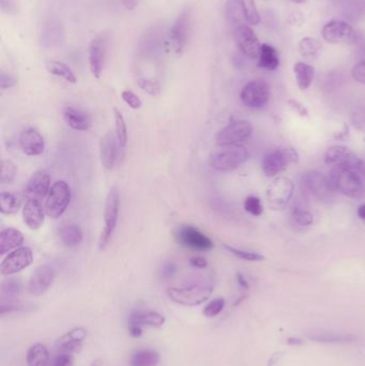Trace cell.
I'll use <instances>...</instances> for the list:
<instances>
[{
	"mask_svg": "<svg viewBox=\"0 0 365 366\" xmlns=\"http://www.w3.org/2000/svg\"><path fill=\"white\" fill-rule=\"evenodd\" d=\"M63 119L71 129L76 131H88L92 128L90 116L82 109L67 106L63 109Z\"/></svg>",
	"mask_w": 365,
	"mask_h": 366,
	"instance_id": "cell-24",
	"label": "cell"
},
{
	"mask_svg": "<svg viewBox=\"0 0 365 366\" xmlns=\"http://www.w3.org/2000/svg\"><path fill=\"white\" fill-rule=\"evenodd\" d=\"M20 202L18 198L10 192H1L0 195V211L3 214H16L20 209Z\"/></svg>",
	"mask_w": 365,
	"mask_h": 366,
	"instance_id": "cell-38",
	"label": "cell"
},
{
	"mask_svg": "<svg viewBox=\"0 0 365 366\" xmlns=\"http://www.w3.org/2000/svg\"><path fill=\"white\" fill-rule=\"evenodd\" d=\"M137 83L140 88L145 91L146 94L149 96L156 97L160 94L161 85L158 80H154V78H140Z\"/></svg>",
	"mask_w": 365,
	"mask_h": 366,
	"instance_id": "cell-44",
	"label": "cell"
},
{
	"mask_svg": "<svg viewBox=\"0 0 365 366\" xmlns=\"http://www.w3.org/2000/svg\"><path fill=\"white\" fill-rule=\"evenodd\" d=\"M357 214L361 220L365 221V204L361 205L357 210Z\"/></svg>",
	"mask_w": 365,
	"mask_h": 366,
	"instance_id": "cell-60",
	"label": "cell"
},
{
	"mask_svg": "<svg viewBox=\"0 0 365 366\" xmlns=\"http://www.w3.org/2000/svg\"><path fill=\"white\" fill-rule=\"evenodd\" d=\"M235 39L241 53L251 59H256L261 54V44L251 27L242 24L235 28Z\"/></svg>",
	"mask_w": 365,
	"mask_h": 366,
	"instance_id": "cell-16",
	"label": "cell"
},
{
	"mask_svg": "<svg viewBox=\"0 0 365 366\" xmlns=\"http://www.w3.org/2000/svg\"><path fill=\"white\" fill-rule=\"evenodd\" d=\"M51 188V177L49 173L41 169L35 173L27 182L24 195L27 200H36L42 202L49 195Z\"/></svg>",
	"mask_w": 365,
	"mask_h": 366,
	"instance_id": "cell-18",
	"label": "cell"
},
{
	"mask_svg": "<svg viewBox=\"0 0 365 366\" xmlns=\"http://www.w3.org/2000/svg\"><path fill=\"white\" fill-rule=\"evenodd\" d=\"M119 210H120V195H119L117 187H113L109 190L106 200H105L104 228L99 239V249L101 251L106 249L109 241L114 235L117 223H118Z\"/></svg>",
	"mask_w": 365,
	"mask_h": 366,
	"instance_id": "cell-4",
	"label": "cell"
},
{
	"mask_svg": "<svg viewBox=\"0 0 365 366\" xmlns=\"http://www.w3.org/2000/svg\"><path fill=\"white\" fill-rule=\"evenodd\" d=\"M0 7L6 13L14 14L18 12L16 0H0Z\"/></svg>",
	"mask_w": 365,
	"mask_h": 366,
	"instance_id": "cell-52",
	"label": "cell"
},
{
	"mask_svg": "<svg viewBox=\"0 0 365 366\" xmlns=\"http://www.w3.org/2000/svg\"><path fill=\"white\" fill-rule=\"evenodd\" d=\"M294 182L286 177L276 178L267 188V202L272 210H283L294 194Z\"/></svg>",
	"mask_w": 365,
	"mask_h": 366,
	"instance_id": "cell-9",
	"label": "cell"
},
{
	"mask_svg": "<svg viewBox=\"0 0 365 366\" xmlns=\"http://www.w3.org/2000/svg\"><path fill=\"white\" fill-rule=\"evenodd\" d=\"M298 152L295 149L285 147L276 149L266 154L261 166L267 177H274L285 171L290 164L298 162Z\"/></svg>",
	"mask_w": 365,
	"mask_h": 366,
	"instance_id": "cell-6",
	"label": "cell"
},
{
	"mask_svg": "<svg viewBox=\"0 0 365 366\" xmlns=\"http://www.w3.org/2000/svg\"><path fill=\"white\" fill-rule=\"evenodd\" d=\"M243 10H245V20L249 25L256 26L261 23V16L256 8L255 0H242Z\"/></svg>",
	"mask_w": 365,
	"mask_h": 366,
	"instance_id": "cell-41",
	"label": "cell"
},
{
	"mask_svg": "<svg viewBox=\"0 0 365 366\" xmlns=\"http://www.w3.org/2000/svg\"><path fill=\"white\" fill-rule=\"evenodd\" d=\"M24 239V235L18 229L12 227L4 229L0 233V254L5 255L22 247Z\"/></svg>",
	"mask_w": 365,
	"mask_h": 366,
	"instance_id": "cell-26",
	"label": "cell"
},
{
	"mask_svg": "<svg viewBox=\"0 0 365 366\" xmlns=\"http://www.w3.org/2000/svg\"><path fill=\"white\" fill-rule=\"evenodd\" d=\"M292 218L301 226H310L314 222V216L310 211L305 209L296 207L292 211Z\"/></svg>",
	"mask_w": 365,
	"mask_h": 366,
	"instance_id": "cell-45",
	"label": "cell"
},
{
	"mask_svg": "<svg viewBox=\"0 0 365 366\" xmlns=\"http://www.w3.org/2000/svg\"><path fill=\"white\" fill-rule=\"evenodd\" d=\"M32 307H34L30 304L16 301V299H3L1 307H0V314H1V316H6L11 315V314L25 313V312L32 310Z\"/></svg>",
	"mask_w": 365,
	"mask_h": 366,
	"instance_id": "cell-37",
	"label": "cell"
},
{
	"mask_svg": "<svg viewBox=\"0 0 365 366\" xmlns=\"http://www.w3.org/2000/svg\"><path fill=\"white\" fill-rule=\"evenodd\" d=\"M42 43L45 47H56L63 41V29L59 23L49 20L42 28Z\"/></svg>",
	"mask_w": 365,
	"mask_h": 366,
	"instance_id": "cell-31",
	"label": "cell"
},
{
	"mask_svg": "<svg viewBox=\"0 0 365 366\" xmlns=\"http://www.w3.org/2000/svg\"><path fill=\"white\" fill-rule=\"evenodd\" d=\"M47 68L49 73L53 74V75L63 78V80H67L68 83H71V84H75V74L65 63H61V61H54L53 60V61L47 63Z\"/></svg>",
	"mask_w": 365,
	"mask_h": 366,
	"instance_id": "cell-36",
	"label": "cell"
},
{
	"mask_svg": "<svg viewBox=\"0 0 365 366\" xmlns=\"http://www.w3.org/2000/svg\"><path fill=\"white\" fill-rule=\"evenodd\" d=\"M20 145L27 156H40L44 152L45 142L38 130L34 128L24 130L20 136Z\"/></svg>",
	"mask_w": 365,
	"mask_h": 366,
	"instance_id": "cell-21",
	"label": "cell"
},
{
	"mask_svg": "<svg viewBox=\"0 0 365 366\" xmlns=\"http://www.w3.org/2000/svg\"><path fill=\"white\" fill-rule=\"evenodd\" d=\"M280 66V57L278 51L268 43L261 44L259 57V67L267 71H276Z\"/></svg>",
	"mask_w": 365,
	"mask_h": 366,
	"instance_id": "cell-29",
	"label": "cell"
},
{
	"mask_svg": "<svg viewBox=\"0 0 365 366\" xmlns=\"http://www.w3.org/2000/svg\"><path fill=\"white\" fill-rule=\"evenodd\" d=\"M107 47H109V36L106 34L98 35L90 42L89 68L92 75L96 78H100L104 70Z\"/></svg>",
	"mask_w": 365,
	"mask_h": 366,
	"instance_id": "cell-15",
	"label": "cell"
},
{
	"mask_svg": "<svg viewBox=\"0 0 365 366\" xmlns=\"http://www.w3.org/2000/svg\"><path fill=\"white\" fill-rule=\"evenodd\" d=\"M301 188L307 195L317 200H328L335 190L332 187L329 177L316 171H307L301 178Z\"/></svg>",
	"mask_w": 365,
	"mask_h": 366,
	"instance_id": "cell-7",
	"label": "cell"
},
{
	"mask_svg": "<svg viewBox=\"0 0 365 366\" xmlns=\"http://www.w3.org/2000/svg\"><path fill=\"white\" fill-rule=\"evenodd\" d=\"M225 13L228 23L235 28L245 24V16L242 0H228L225 5Z\"/></svg>",
	"mask_w": 365,
	"mask_h": 366,
	"instance_id": "cell-33",
	"label": "cell"
},
{
	"mask_svg": "<svg viewBox=\"0 0 365 366\" xmlns=\"http://www.w3.org/2000/svg\"><path fill=\"white\" fill-rule=\"evenodd\" d=\"M128 330H129V334L131 335L133 338H142V335H143V327L140 326V324L129 322Z\"/></svg>",
	"mask_w": 365,
	"mask_h": 366,
	"instance_id": "cell-54",
	"label": "cell"
},
{
	"mask_svg": "<svg viewBox=\"0 0 365 366\" xmlns=\"http://www.w3.org/2000/svg\"><path fill=\"white\" fill-rule=\"evenodd\" d=\"M59 238L65 247L75 248L82 243L84 233L78 225L65 224L59 228Z\"/></svg>",
	"mask_w": 365,
	"mask_h": 366,
	"instance_id": "cell-28",
	"label": "cell"
},
{
	"mask_svg": "<svg viewBox=\"0 0 365 366\" xmlns=\"http://www.w3.org/2000/svg\"><path fill=\"white\" fill-rule=\"evenodd\" d=\"M87 330L82 327L73 328L56 341V347L63 353H75L80 350L82 344L87 338Z\"/></svg>",
	"mask_w": 365,
	"mask_h": 366,
	"instance_id": "cell-20",
	"label": "cell"
},
{
	"mask_svg": "<svg viewBox=\"0 0 365 366\" xmlns=\"http://www.w3.org/2000/svg\"><path fill=\"white\" fill-rule=\"evenodd\" d=\"M307 338L313 342L323 344H349L357 340L352 333L335 332V331L313 330L307 333Z\"/></svg>",
	"mask_w": 365,
	"mask_h": 366,
	"instance_id": "cell-22",
	"label": "cell"
},
{
	"mask_svg": "<svg viewBox=\"0 0 365 366\" xmlns=\"http://www.w3.org/2000/svg\"><path fill=\"white\" fill-rule=\"evenodd\" d=\"M253 134V126L247 120H237L223 128L216 136V145H240Z\"/></svg>",
	"mask_w": 365,
	"mask_h": 366,
	"instance_id": "cell-12",
	"label": "cell"
},
{
	"mask_svg": "<svg viewBox=\"0 0 365 366\" xmlns=\"http://www.w3.org/2000/svg\"><path fill=\"white\" fill-rule=\"evenodd\" d=\"M288 104H290V106L292 107L294 111H296V113H298L299 115L303 116V117H304V116L309 115L307 109H305V107L303 106L300 102H298V101L290 100L288 101Z\"/></svg>",
	"mask_w": 365,
	"mask_h": 366,
	"instance_id": "cell-57",
	"label": "cell"
},
{
	"mask_svg": "<svg viewBox=\"0 0 365 366\" xmlns=\"http://www.w3.org/2000/svg\"><path fill=\"white\" fill-rule=\"evenodd\" d=\"M23 284L20 281L16 279H10L5 281L1 286V293H3V299H16L18 295L22 293Z\"/></svg>",
	"mask_w": 365,
	"mask_h": 366,
	"instance_id": "cell-40",
	"label": "cell"
},
{
	"mask_svg": "<svg viewBox=\"0 0 365 366\" xmlns=\"http://www.w3.org/2000/svg\"><path fill=\"white\" fill-rule=\"evenodd\" d=\"M214 293V285L208 281H195L180 287L167 288L166 295L183 307H199L208 301Z\"/></svg>",
	"mask_w": 365,
	"mask_h": 366,
	"instance_id": "cell-2",
	"label": "cell"
},
{
	"mask_svg": "<svg viewBox=\"0 0 365 366\" xmlns=\"http://www.w3.org/2000/svg\"><path fill=\"white\" fill-rule=\"evenodd\" d=\"M321 36L323 40L332 44H352L357 38L352 25L339 20L328 22L321 29Z\"/></svg>",
	"mask_w": 365,
	"mask_h": 366,
	"instance_id": "cell-13",
	"label": "cell"
},
{
	"mask_svg": "<svg viewBox=\"0 0 365 366\" xmlns=\"http://www.w3.org/2000/svg\"><path fill=\"white\" fill-rule=\"evenodd\" d=\"M115 127H116V138L118 140L120 150H125L128 145V127L125 123V117L116 107L114 109Z\"/></svg>",
	"mask_w": 365,
	"mask_h": 366,
	"instance_id": "cell-39",
	"label": "cell"
},
{
	"mask_svg": "<svg viewBox=\"0 0 365 366\" xmlns=\"http://www.w3.org/2000/svg\"><path fill=\"white\" fill-rule=\"evenodd\" d=\"M140 0H121V3L125 6V9L134 10L138 6Z\"/></svg>",
	"mask_w": 365,
	"mask_h": 366,
	"instance_id": "cell-58",
	"label": "cell"
},
{
	"mask_svg": "<svg viewBox=\"0 0 365 366\" xmlns=\"http://www.w3.org/2000/svg\"><path fill=\"white\" fill-rule=\"evenodd\" d=\"M237 281H238V284L240 285L242 288H249V284H247V280H245V276H243L241 273H237Z\"/></svg>",
	"mask_w": 365,
	"mask_h": 366,
	"instance_id": "cell-59",
	"label": "cell"
},
{
	"mask_svg": "<svg viewBox=\"0 0 365 366\" xmlns=\"http://www.w3.org/2000/svg\"><path fill=\"white\" fill-rule=\"evenodd\" d=\"M299 53L303 58L314 60L321 56L323 51V45L317 39L312 37H305L301 39L298 45Z\"/></svg>",
	"mask_w": 365,
	"mask_h": 366,
	"instance_id": "cell-35",
	"label": "cell"
},
{
	"mask_svg": "<svg viewBox=\"0 0 365 366\" xmlns=\"http://www.w3.org/2000/svg\"><path fill=\"white\" fill-rule=\"evenodd\" d=\"M16 78L10 74L5 73V72H1V74H0V86H1V88H11L16 85Z\"/></svg>",
	"mask_w": 365,
	"mask_h": 366,
	"instance_id": "cell-53",
	"label": "cell"
},
{
	"mask_svg": "<svg viewBox=\"0 0 365 366\" xmlns=\"http://www.w3.org/2000/svg\"><path fill=\"white\" fill-rule=\"evenodd\" d=\"M176 266L174 264H167L166 266L163 267L162 278L165 280H170L176 273Z\"/></svg>",
	"mask_w": 365,
	"mask_h": 366,
	"instance_id": "cell-56",
	"label": "cell"
},
{
	"mask_svg": "<svg viewBox=\"0 0 365 366\" xmlns=\"http://www.w3.org/2000/svg\"><path fill=\"white\" fill-rule=\"evenodd\" d=\"M34 262V253L28 247H20L8 254L1 262L0 271L3 276H13L24 269L32 266Z\"/></svg>",
	"mask_w": 365,
	"mask_h": 366,
	"instance_id": "cell-14",
	"label": "cell"
},
{
	"mask_svg": "<svg viewBox=\"0 0 365 366\" xmlns=\"http://www.w3.org/2000/svg\"><path fill=\"white\" fill-rule=\"evenodd\" d=\"M190 264L194 268L205 269L208 267V262L203 256H195L190 260Z\"/></svg>",
	"mask_w": 365,
	"mask_h": 366,
	"instance_id": "cell-55",
	"label": "cell"
},
{
	"mask_svg": "<svg viewBox=\"0 0 365 366\" xmlns=\"http://www.w3.org/2000/svg\"><path fill=\"white\" fill-rule=\"evenodd\" d=\"M292 1L295 4H303L304 3L305 0H292Z\"/></svg>",
	"mask_w": 365,
	"mask_h": 366,
	"instance_id": "cell-61",
	"label": "cell"
},
{
	"mask_svg": "<svg viewBox=\"0 0 365 366\" xmlns=\"http://www.w3.org/2000/svg\"><path fill=\"white\" fill-rule=\"evenodd\" d=\"M44 212L42 202L36 200H27L26 204L23 208V218L25 224L32 231H37L44 223Z\"/></svg>",
	"mask_w": 365,
	"mask_h": 366,
	"instance_id": "cell-23",
	"label": "cell"
},
{
	"mask_svg": "<svg viewBox=\"0 0 365 366\" xmlns=\"http://www.w3.org/2000/svg\"><path fill=\"white\" fill-rule=\"evenodd\" d=\"M16 167L11 161L4 160L1 165V183L10 185L16 179Z\"/></svg>",
	"mask_w": 365,
	"mask_h": 366,
	"instance_id": "cell-46",
	"label": "cell"
},
{
	"mask_svg": "<svg viewBox=\"0 0 365 366\" xmlns=\"http://www.w3.org/2000/svg\"><path fill=\"white\" fill-rule=\"evenodd\" d=\"M224 248H225L230 253H232L233 255L240 258V260H247V262H263V260H265V256L256 253V252L243 251V250L230 247V245H228V244H224Z\"/></svg>",
	"mask_w": 365,
	"mask_h": 366,
	"instance_id": "cell-42",
	"label": "cell"
},
{
	"mask_svg": "<svg viewBox=\"0 0 365 366\" xmlns=\"http://www.w3.org/2000/svg\"><path fill=\"white\" fill-rule=\"evenodd\" d=\"M54 280H55V270L49 264H42L32 272L30 282L27 285V291L30 295L39 297L51 288Z\"/></svg>",
	"mask_w": 365,
	"mask_h": 366,
	"instance_id": "cell-17",
	"label": "cell"
},
{
	"mask_svg": "<svg viewBox=\"0 0 365 366\" xmlns=\"http://www.w3.org/2000/svg\"><path fill=\"white\" fill-rule=\"evenodd\" d=\"M240 97L243 104L249 109H263L269 102V85L264 80H251L243 87Z\"/></svg>",
	"mask_w": 365,
	"mask_h": 366,
	"instance_id": "cell-10",
	"label": "cell"
},
{
	"mask_svg": "<svg viewBox=\"0 0 365 366\" xmlns=\"http://www.w3.org/2000/svg\"><path fill=\"white\" fill-rule=\"evenodd\" d=\"M73 353L59 351L53 360V366H73Z\"/></svg>",
	"mask_w": 365,
	"mask_h": 366,
	"instance_id": "cell-49",
	"label": "cell"
},
{
	"mask_svg": "<svg viewBox=\"0 0 365 366\" xmlns=\"http://www.w3.org/2000/svg\"><path fill=\"white\" fill-rule=\"evenodd\" d=\"M358 157L352 152V149L345 146H334L328 149L326 152L325 161L328 165H338L349 164L354 162Z\"/></svg>",
	"mask_w": 365,
	"mask_h": 366,
	"instance_id": "cell-27",
	"label": "cell"
},
{
	"mask_svg": "<svg viewBox=\"0 0 365 366\" xmlns=\"http://www.w3.org/2000/svg\"><path fill=\"white\" fill-rule=\"evenodd\" d=\"M49 359V349L41 343H36L27 351L26 361L28 366H47Z\"/></svg>",
	"mask_w": 365,
	"mask_h": 366,
	"instance_id": "cell-30",
	"label": "cell"
},
{
	"mask_svg": "<svg viewBox=\"0 0 365 366\" xmlns=\"http://www.w3.org/2000/svg\"><path fill=\"white\" fill-rule=\"evenodd\" d=\"M129 322L140 324L142 327H149V328H162L166 322V318L156 311L137 310V311L132 312L129 317Z\"/></svg>",
	"mask_w": 365,
	"mask_h": 366,
	"instance_id": "cell-25",
	"label": "cell"
},
{
	"mask_svg": "<svg viewBox=\"0 0 365 366\" xmlns=\"http://www.w3.org/2000/svg\"><path fill=\"white\" fill-rule=\"evenodd\" d=\"M365 163L357 158L349 164L338 165L332 169L330 182L336 192L352 198H358L364 193Z\"/></svg>",
	"mask_w": 365,
	"mask_h": 366,
	"instance_id": "cell-1",
	"label": "cell"
},
{
	"mask_svg": "<svg viewBox=\"0 0 365 366\" xmlns=\"http://www.w3.org/2000/svg\"><path fill=\"white\" fill-rule=\"evenodd\" d=\"M243 207H245V211L252 216H259L264 211L261 200L259 197H255V196H249V197L245 198Z\"/></svg>",
	"mask_w": 365,
	"mask_h": 366,
	"instance_id": "cell-47",
	"label": "cell"
},
{
	"mask_svg": "<svg viewBox=\"0 0 365 366\" xmlns=\"http://www.w3.org/2000/svg\"><path fill=\"white\" fill-rule=\"evenodd\" d=\"M72 192L69 183L65 180H58L51 185V191L45 200L44 210L51 219H59L69 207Z\"/></svg>",
	"mask_w": 365,
	"mask_h": 366,
	"instance_id": "cell-5",
	"label": "cell"
},
{
	"mask_svg": "<svg viewBox=\"0 0 365 366\" xmlns=\"http://www.w3.org/2000/svg\"><path fill=\"white\" fill-rule=\"evenodd\" d=\"M176 238L181 245L194 251L207 252L214 247V242L208 236L192 225L181 226L177 231Z\"/></svg>",
	"mask_w": 365,
	"mask_h": 366,
	"instance_id": "cell-11",
	"label": "cell"
},
{
	"mask_svg": "<svg viewBox=\"0 0 365 366\" xmlns=\"http://www.w3.org/2000/svg\"><path fill=\"white\" fill-rule=\"evenodd\" d=\"M160 363V355L154 349H140L132 355L131 366H156Z\"/></svg>",
	"mask_w": 365,
	"mask_h": 366,
	"instance_id": "cell-34",
	"label": "cell"
},
{
	"mask_svg": "<svg viewBox=\"0 0 365 366\" xmlns=\"http://www.w3.org/2000/svg\"><path fill=\"white\" fill-rule=\"evenodd\" d=\"M224 307H225V299L224 298H216L204 307V316L208 318L216 317V316L220 315Z\"/></svg>",
	"mask_w": 365,
	"mask_h": 366,
	"instance_id": "cell-43",
	"label": "cell"
},
{
	"mask_svg": "<svg viewBox=\"0 0 365 366\" xmlns=\"http://www.w3.org/2000/svg\"><path fill=\"white\" fill-rule=\"evenodd\" d=\"M249 157V151L241 145H216L210 154L209 163L216 171L228 173L245 164Z\"/></svg>",
	"mask_w": 365,
	"mask_h": 366,
	"instance_id": "cell-3",
	"label": "cell"
},
{
	"mask_svg": "<svg viewBox=\"0 0 365 366\" xmlns=\"http://www.w3.org/2000/svg\"><path fill=\"white\" fill-rule=\"evenodd\" d=\"M295 78L301 90H307L312 85L315 76V69L311 65L299 61L294 66Z\"/></svg>",
	"mask_w": 365,
	"mask_h": 366,
	"instance_id": "cell-32",
	"label": "cell"
},
{
	"mask_svg": "<svg viewBox=\"0 0 365 366\" xmlns=\"http://www.w3.org/2000/svg\"><path fill=\"white\" fill-rule=\"evenodd\" d=\"M119 147L116 135L113 132H107L100 140L101 163L105 169H114L118 160Z\"/></svg>",
	"mask_w": 365,
	"mask_h": 366,
	"instance_id": "cell-19",
	"label": "cell"
},
{
	"mask_svg": "<svg viewBox=\"0 0 365 366\" xmlns=\"http://www.w3.org/2000/svg\"><path fill=\"white\" fill-rule=\"evenodd\" d=\"M352 120L357 130L361 132H365V107L364 109L354 111V114H352Z\"/></svg>",
	"mask_w": 365,
	"mask_h": 366,
	"instance_id": "cell-50",
	"label": "cell"
},
{
	"mask_svg": "<svg viewBox=\"0 0 365 366\" xmlns=\"http://www.w3.org/2000/svg\"><path fill=\"white\" fill-rule=\"evenodd\" d=\"M191 27L192 11L187 8L179 14L168 35L171 49L176 55H181L187 47L190 34H191Z\"/></svg>",
	"mask_w": 365,
	"mask_h": 366,
	"instance_id": "cell-8",
	"label": "cell"
},
{
	"mask_svg": "<svg viewBox=\"0 0 365 366\" xmlns=\"http://www.w3.org/2000/svg\"><path fill=\"white\" fill-rule=\"evenodd\" d=\"M352 75L356 82L365 85V60L354 66L352 70Z\"/></svg>",
	"mask_w": 365,
	"mask_h": 366,
	"instance_id": "cell-51",
	"label": "cell"
},
{
	"mask_svg": "<svg viewBox=\"0 0 365 366\" xmlns=\"http://www.w3.org/2000/svg\"><path fill=\"white\" fill-rule=\"evenodd\" d=\"M121 98L125 101V104L129 105L132 109H140L143 105L142 100L131 90H123Z\"/></svg>",
	"mask_w": 365,
	"mask_h": 366,
	"instance_id": "cell-48",
	"label": "cell"
}]
</instances>
